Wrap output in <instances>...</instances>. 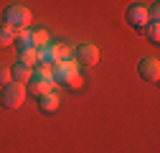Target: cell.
<instances>
[{"mask_svg":"<svg viewBox=\"0 0 160 153\" xmlns=\"http://www.w3.org/2000/svg\"><path fill=\"white\" fill-rule=\"evenodd\" d=\"M26 102V87L21 82H10L3 87V92H0V105H3L5 110H18Z\"/></svg>","mask_w":160,"mask_h":153,"instance_id":"cell-1","label":"cell"},{"mask_svg":"<svg viewBox=\"0 0 160 153\" xmlns=\"http://www.w3.org/2000/svg\"><path fill=\"white\" fill-rule=\"evenodd\" d=\"M13 79H10V69H0V87H5V84H10Z\"/></svg>","mask_w":160,"mask_h":153,"instance_id":"cell-18","label":"cell"},{"mask_svg":"<svg viewBox=\"0 0 160 153\" xmlns=\"http://www.w3.org/2000/svg\"><path fill=\"white\" fill-rule=\"evenodd\" d=\"M148 18H150V21H158V18H160V5H158V3H152V5L148 8Z\"/></svg>","mask_w":160,"mask_h":153,"instance_id":"cell-17","label":"cell"},{"mask_svg":"<svg viewBox=\"0 0 160 153\" xmlns=\"http://www.w3.org/2000/svg\"><path fill=\"white\" fill-rule=\"evenodd\" d=\"M56 107H58V94L56 92H46V94L38 97V110L41 112H56Z\"/></svg>","mask_w":160,"mask_h":153,"instance_id":"cell-9","label":"cell"},{"mask_svg":"<svg viewBox=\"0 0 160 153\" xmlns=\"http://www.w3.org/2000/svg\"><path fill=\"white\" fill-rule=\"evenodd\" d=\"M56 51H58V44L56 41H48V46H43L41 51H38V61H41V64H56L58 61Z\"/></svg>","mask_w":160,"mask_h":153,"instance_id":"cell-8","label":"cell"},{"mask_svg":"<svg viewBox=\"0 0 160 153\" xmlns=\"http://www.w3.org/2000/svg\"><path fill=\"white\" fill-rule=\"evenodd\" d=\"M82 84H84V76L79 74V71L69 74V76H66V82H64V87H69V89H79Z\"/></svg>","mask_w":160,"mask_h":153,"instance_id":"cell-15","label":"cell"},{"mask_svg":"<svg viewBox=\"0 0 160 153\" xmlns=\"http://www.w3.org/2000/svg\"><path fill=\"white\" fill-rule=\"evenodd\" d=\"M13 44L18 46V51L31 49V33H28L26 28H18V31H15V38H13Z\"/></svg>","mask_w":160,"mask_h":153,"instance_id":"cell-11","label":"cell"},{"mask_svg":"<svg viewBox=\"0 0 160 153\" xmlns=\"http://www.w3.org/2000/svg\"><path fill=\"white\" fill-rule=\"evenodd\" d=\"M21 61L28 64V66H33V64L38 61V51H36V49H26V51H21Z\"/></svg>","mask_w":160,"mask_h":153,"instance_id":"cell-16","label":"cell"},{"mask_svg":"<svg viewBox=\"0 0 160 153\" xmlns=\"http://www.w3.org/2000/svg\"><path fill=\"white\" fill-rule=\"evenodd\" d=\"M31 69H33V66H28V64H23V61H15V64L10 66V79H13V82H21V84L28 82V79H31Z\"/></svg>","mask_w":160,"mask_h":153,"instance_id":"cell-7","label":"cell"},{"mask_svg":"<svg viewBox=\"0 0 160 153\" xmlns=\"http://www.w3.org/2000/svg\"><path fill=\"white\" fill-rule=\"evenodd\" d=\"M31 79H43V82H48V79H51V64H41V61H38V66L31 69ZM51 82H53V79H51Z\"/></svg>","mask_w":160,"mask_h":153,"instance_id":"cell-12","label":"cell"},{"mask_svg":"<svg viewBox=\"0 0 160 153\" xmlns=\"http://www.w3.org/2000/svg\"><path fill=\"white\" fill-rule=\"evenodd\" d=\"M142 33L148 36V41H150V44H155V46L160 44V26H158V21H150V23L142 28Z\"/></svg>","mask_w":160,"mask_h":153,"instance_id":"cell-13","label":"cell"},{"mask_svg":"<svg viewBox=\"0 0 160 153\" xmlns=\"http://www.w3.org/2000/svg\"><path fill=\"white\" fill-rule=\"evenodd\" d=\"M48 31H43V28H38V31H33L31 33V49H36V51H41L43 46H48Z\"/></svg>","mask_w":160,"mask_h":153,"instance_id":"cell-10","label":"cell"},{"mask_svg":"<svg viewBox=\"0 0 160 153\" xmlns=\"http://www.w3.org/2000/svg\"><path fill=\"white\" fill-rule=\"evenodd\" d=\"M74 54H76V64L79 66H94L99 61V49L94 44H79Z\"/></svg>","mask_w":160,"mask_h":153,"instance_id":"cell-5","label":"cell"},{"mask_svg":"<svg viewBox=\"0 0 160 153\" xmlns=\"http://www.w3.org/2000/svg\"><path fill=\"white\" fill-rule=\"evenodd\" d=\"M13 38H15V28H10L8 23H3V26H0V49L10 46Z\"/></svg>","mask_w":160,"mask_h":153,"instance_id":"cell-14","label":"cell"},{"mask_svg":"<svg viewBox=\"0 0 160 153\" xmlns=\"http://www.w3.org/2000/svg\"><path fill=\"white\" fill-rule=\"evenodd\" d=\"M137 74L142 76L145 82H158L160 79V61L155 59V56H145V59H140Z\"/></svg>","mask_w":160,"mask_h":153,"instance_id":"cell-4","label":"cell"},{"mask_svg":"<svg viewBox=\"0 0 160 153\" xmlns=\"http://www.w3.org/2000/svg\"><path fill=\"white\" fill-rule=\"evenodd\" d=\"M26 84H28L26 94H33V97H41V94H46V92H53V82L51 79L48 82H43V79H28Z\"/></svg>","mask_w":160,"mask_h":153,"instance_id":"cell-6","label":"cell"},{"mask_svg":"<svg viewBox=\"0 0 160 153\" xmlns=\"http://www.w3.org/2000/svg\"><path fill=\"white\" fill-rule=\"evenodd\" d=\"M125 21L132 26V28H137V31H142L148 23H150V18H148V8L145 5H140V3H135V5H130L127 10H125Z\"/></svg>","mask_w":160,"mask_h":153,"instance_id":"cell-3","label":"cell"},{"mask_svg":"<svg viewBox=\"0 0 160 153\" xmlns=\"http://www.w3.org/2000/svg\"><path fill=\"white\" fill-rule=\"evenodd\" d=\"M31 10L26 8V5H8L5 8V13H3V21L10 26V28H26L28 23H31Z\"/></svg>","mask_w":160,"mask_h":153,"instance_id":"cell-2","label":"cell"}]
</instances>
